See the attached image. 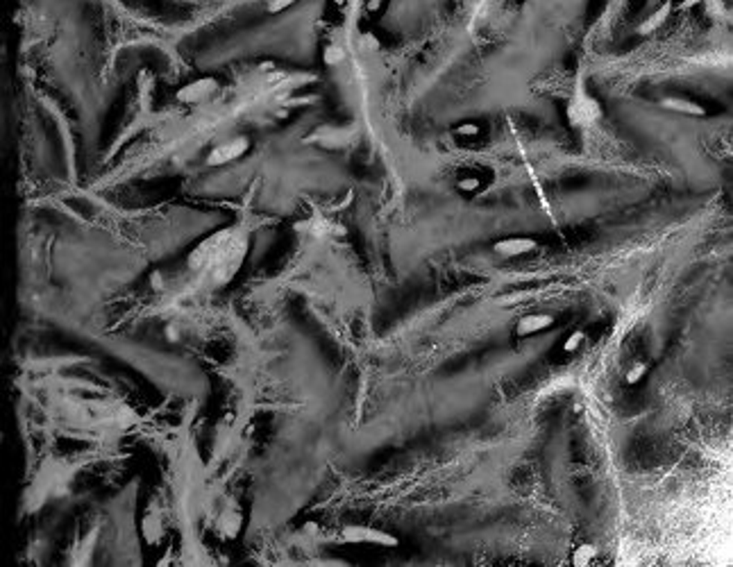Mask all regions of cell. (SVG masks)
<instances>
[{"mask_svg": "<svg viewBox=\"0 0 733 567\" xmlns=\"http://www.w3.org/2000/svg\"><path fill=\"white\" fill-rule=\"evenodd\" d=\"M361 136V129L356 123H347V125H320L318 129L309 132L302 143H314L316 147L323 150H347L352 147Z\"/></svg>", "mask_w": 733, "mask_h": 567, "instance_id": "obj_1", "label": "cell"}, {"mask_svg": "<svg viewBox=\"0 0 733 567\" xmlns=\"http://www.w3.org/2000/svg\"><path fill=\"white\" fill-rule=\"evenodd\" d=\"M250 147H252L250 136H246V134L230 136V138H225L223 143H218V145L211 147V150L207 152V157H205V163L209 168L230 166V163L239 161L241 157H246V154L250 152Z\"/></svg>", "mask_w": 733, "mask_h": 567, "instance_id": "obj_2", "label": "cell"}, {"mask_svg": "<svg viewBox=\"0 0 733 567\" xmlns=\"http://www.w3.org/2000/svg\"><path fill=\"white\" fill-rule=\"evenodd\" d=\"M601 116V107L586 89H577L568 102V120L574 127H588Z\"/></svg>", "mask_w": 733, "mask_h": 567, "instance_id": "obj_3", "label": "cell"}, {"mask_svg": "<svg viewBox=\"0 0 733 567\" xmlns=\"http://www.w3.org/2000/svg\"><path fill=\"white\" fill-rule=\"evenodd\" d=\"M341 538L350 542V545H377V547H390V549L400 545V540L393 533L374 529V527H363V524H347L341 531Z\"/></svg>", "mask_w": 733, "mask_h": 567, "instance_id": "obj_4", "label": "cell"}, {"mask_svg": "<svg viewBox=\"0 0 733 567\" xmlns=\"http://www.w3.org/2000/svg\"><path fill=\"white\" fill-rule=\"evenodd\" d=\"M218 89H221L218 80L211 78V75H205V78H198V80L186 82L184 87L177 89V91H175V100L180 102V105H198V102L209 100L211 96H216Z\"/></svg>", "mask_w": 733, "mask_h": 567, "instance_id": "obj_5", "label": "cell"}, {"mask_svg": "<svg viewBox=\"0 0 733 567\" xmlns=\"http://www.w3.org/2000/svg\"><path fill=\"white\" fill-rule=\"evenodd\" d=\"M539 250V241L532 236H507L493 243V252L502 259H518Z\"/></svg>", "mask_w": 733, "mask_h": 567, "instance_id": "obj_6", "label": "cell"}, {"mask_svg": "<svg viewBox=\"0 0 733 567\" xmlns=\"http://www.w3.org/2000/svg\"><path fill=\"white\" fill-rule=\"evenodd\" d=\"M672 14H674V3H672V0H663L661 5L654 7V10H651V12L645 16V19L638 23V26H636V35H640V37H651V35H656V32L661 30L667 21H670Z\"/></svg>", "mask_w": 733, "mask_h": 567, "instance_id": "obj_7", "label": "cell"}, {"mask_svg": "<svg viewBox=\"0 0 733 567\" xmlns=\"http://www.w3.org/2000/svg\"><path fill=\"white\" fill-rule=\"evenodd\" d=\"M658 105H661V109L679 114V116H690V118H704L706 116V109L702 105L690 100V98H683V96H665V98H661V102Z\"/></svg>", "mask_w": 733, "mask_h": 567, "instance_id": "obj_8", "label": "cell"}, {"mask_svg": "<svg viewBox=\"0 0 733 567\" xmlns=\"http://www.w3.org/2000/svg\"><path fill=\"white\" fill-rule=\"evenodd\" d=\"M554 325V316L550 314H527L516 323V334L518 336H534L545 330H550Z\"/></svg>", "mask_w": 733, "mask_h": 567, "instance_id": "obj_9", "label": "cell"}, {"mask_svg": "<svg viewBox=\"0 0 733 567\" xmlns=\"http://www.w3.org/2000/svg\"><path fill=\"white\" fill-rule=\"evenodd\" d=\"M141 531L148 542H159L164 538V527H161V517L157 513H148L141 522Z\"/></svg>", "mask_w": 733, "mask_h": 567, "instance_id": "obj_10", "label": "cell"}, {"mask_svg": "<svg viewBox=\"0 0 733 567\" xmlns=\"http://www.w3.org/2000/svg\"><path fill=\"white\" fill-rule=\"evenodd\" d=\"M345 57L347 55L343 51V46H338V44H327L323 48V64H325V66H329V69L341 66V64L345 62Z\"/></svg>", "mask_w": 733, "mask_h": 567, "instance_id": "obj_11", "label": "cell"}, {"mask_svg": "<svg viewBox=\"0 0 733 567\" xmlns=\"http://www.w3.org/2000/svg\"><path fill=\"white\" fill-rule=\"evenodd\" d=\"M595 556H597V547H595V545H579V547L574 549V554H572V563H574L577 567L590 565L592 558H595Z\"/></svg>", "mask_w": 733, "mask_h": 567, "instance_id": "obj_12", "label": "cell"}, {"mask_svg": "<svg viewBox=\"0 0 733 567\" xmlns=\"http://www.w3.org/2000/svg\"><path fill=\"white\" fill-rule=\"evenodd\" d=\"M647 370H649V363H645V361H633V363L629 366V370H626L624 381L629 386H636L642 377L647 375Z\"/></svg>", "mask_w": 733, "mask_h": 567, "instance_id": "obj_13", "label": "cell"}, {"mask_svg": "<svg viewBox=\"0 0 733 567\" xmlns=\"http://www.w3.org/2000/svg\"><path fill=\"white\" fill-rule=\"evenodd\" d=\"M239 527H241V515H239V513L227 511V513L221 517V529L227 533V536H236Z\"/></svg>", "mask_w": 733, "mask_h": 567, "instance_id": "obj_14", "label": "cell"}, {"mask_svg": "<svg viewBox=\"0 0 733 567\" xmlns=\"http://www.w3.org/2000/svg\"><path fill=\"white\" fill-rule=\"evenodd\" d=\"M298 3L300 0H266V12L271 16H277V14L289 12L291 7H296Z\"/></svg>", "mask_w": 733, "mask_h": 567, "instance_id": "obj_15", "label": "cell"}, {"mask_svg": "<svg viewBox=\"0 0 733 567\" xmlns=\"http://www.w3.org/2000/svg\"><path fill=\"white\" fill-rule=\"evenodd\" d=\"M583 341H586V334H583L581 330L572 332V334H570L568 339L563 341V352H568V354H572V352H577V350L581 348Z\"/></svg>", "mask_w": 733, "mask_h": 567, "instance_id": "obj_16", "label": "cell"}, {"mask_svg": "<svg viewBox=\"0 0 733 567\" xmlns=\"http://www.w3.org/2000/svg\"><path fill=\"white\" fill-rule=\"evenodd\" d=\"M457 136H463V138H470V136H479V132H482V125L479 123H459L457 127L452 129Z\"/></svg>", "mask_w": 733, "mask_h": 567, "instance_id": "obj_17", "label": "cell"}, {"mask_svg": "<svg viewBox=\"0 0 733 567\" xmlns=\"http://www.w3.org/2000/svg\"><path fill=\"white\" fill-rule=\"evenodd\" d=\"M479 186H482V179L475 177V175H468V177H459L457 179V188L461 193H477Z\"/></svg>", "mask_w": 733, "mask_h": 567, "instance_id": "obj_18", "label": "cell"}, {"mask_svg": "<svg viewBox=\"0 0 733 567\" xmlns=\"http://www.w3.org/2000/svg\"><path fill=\"white\" fill-rule=\"evenodd\" d=\"M511 3H520V0H511Z\"/></svg>", "mask_w": 733, "mask_h": 567, "instance_id": "obj_19", "label": "cell"}]
</instances>
